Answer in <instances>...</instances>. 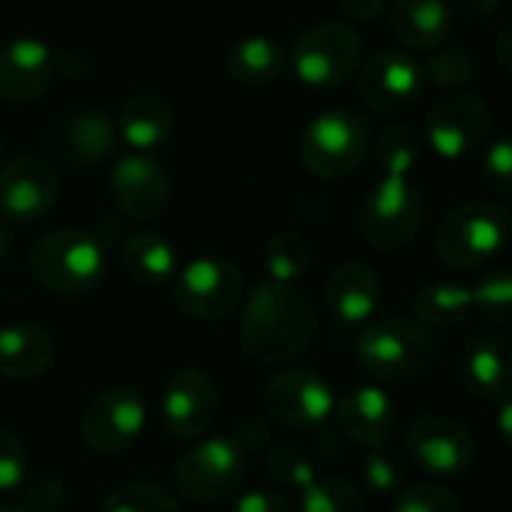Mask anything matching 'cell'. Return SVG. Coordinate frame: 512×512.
<instances>
[{
    "instance_id": "cell-1",
    "label": "cell",
    "mask_w": 512,
    "mask_h": 512,
    "mask_svg": "<svg viewBox=\"0 0 512 512\" xmlns=\"http://www.w3.org/2000/svg\"><path fill=\"white\" fill-rule=\"evenodd\" d=\"M315 303L306 291L294 282L264 279L252 288L243 321L240 339L249 357L258 363H291L312 345L315 336Z\"/></svg>"
},
{
    "instance_id": "cell-2",
    "label": "cell",
    "mask_w": 512,
    "mask_h": 512,
    "mask_svg": "<svg viewBox=\"0 0 512 512\" xmlns=\"http://www.w3.org/2000/svg\"><path fill=\"white\" fill-rule=\"evenodd\" d=\"M33 279L57 297H84L108 273L105 246L81 228H54L30 249Z\"/></svg>"
},
{
    "instance_id": "cell-3",
    "label": "cell",
    "mask_w": 512,
    "mask_h": 512,
    "mask_svg": "<svg viewBox=\"0 0 512 512\" xmlns=\"http://www.w3.org/2000/svg\"><path fill=\"white\" fill-rule=\"evenodd\" d=\"M360 369L378 384H408L435 360V339L414 318L390 315L363 327L354 342Z\"/></svg>"
},
{
    "instance_id": "cell-4",
    "label": "cell",
    "mask_w": 512,
    "mask_h": 512,
    "mask_svg": "<svg viewBox=\"0 0 512 512\" xmlns=\"http://www.w3.org/2000/svg\"><path fill=\"white\" fill-rule=\"evenodd\" d=\"M507 237V207L489 198H474L447 210L435 234V252L453 270H480L504 252Z\"/></svg>"
},
{
    "instance_id": "cell-5",
    "label": "cell",
    "mask_w": 512,
    "mask_h": 512,
    "mask_svg": "<svg viewBox=\"0 0 512 512\" xmlns=\"http://www.w3.org/2000/svg\"><path fill=\"white\" fill-rule=\"evenodd\" d=\"M372 147V129L363 114L333 108L318 114L300 135V159L309 174L321 180H342L354 174Z\"/></svg>"
},
{
    "instance_id": "cell-6",
    "label": "cell",
    "mask_w": 512,
    "mask_h": 512,
    "mask_svg": "<svg viewBox=\"0 0 512 512\" xmlns=\"http://www.w3.org/2000/svg\"><path fill=\"white\" fill-rule=\"evenodd\" d=\"M249 453L228 438H198L174 465L177 492L201 507H216L234 498L246 480Z\"/></svg>"
},
{
    "instance_id": "cell-7",
    "label": "cell",
    "mask_w": 512,
    "mask_h": 512,
    "mask_svg": "<svg viewBox=\"0 0 512 512\" xmlns=\"http://www.w3.org/2000/svg\"><path fill=\"white\" fill-rule=\"evenodd\" d=\"M423 216L426 201L417 183L408 177H381L360 207L357 231L369 249L396 252L417 237Z\"/></svg>"
},
{
    "instance_id": "cell-8",
    "label": "cell",
    "mask_w": 512,
    "mask_h": 512,
    "mask_svg": "<svg viewBox=\"0 0 512 512\" xmlns=\"http://www.w3.org/2000/svg\"><path fill=\"white\" fill-rule=\"evenodd\" d=\"M363 60V39L345 21H315L300 30L291 48V69L306 87L330 90L345 84Z\"/></svg>"
},
{
    "instance_id": "cell-9",
    "label": "cell",
    "mask_w": 512,
    "mask_h": 512,
    "mask_svg": "<svg viewBox=\"0 0 512 512\" xmlns=\"http://www.w3.org/2000/svg\"><path fill=\"white\" fill-rule=\"evenodd\" d=\"M171 297L186 318L213 324L231 318L240 309L246 282L234 261L204 255L177 270L171 279Z\"/></svg>"
},
{
    "instance_id": "cell-10",
    "label": "cell",
    "mask_w": 512,
    "mask_h": 512,
    "mask_svg": "<svg viewBox=\"0 0 512 512\" xmlns=\"http://www.w3.org/2000/svg\"><path fill=\"white\" fill-rule=\"evenodd\" d=\"M147 414V402L135 387H108L96 393L81 411V444L93 453L117 456L144 435Z\"/></svg>"
},
{
    "instance_id": "cell-11",
    "label": "cell",
    "mask_w": 512,
    "mask_h": 512,
    "mask_svg": "<svg viewBox=\"0 0 512 512\" xmlns=\"http://www.w3.org/2000/svg\"><path fill=\"white\" fill-rule=\"evenodd\" d=\"M336 393L312 369L288 366L267 378L264 384V411L276 426L294 432H312L333 417Z\"/></svg>"
},
{
    "instance_id": "cell-12",
    "label": "cell",
    "mask_w": 512,
    "mask_h": 512,
    "mask_svg": "<svg viewBox=\"0 0 512 512\" xmlns=\"http://www.w3.org/2000/svg\"><path fill=\"white\" fill-rule=\"evenodd\" d=\"M426 90V69L408 48L375 51L357 75L360 99L378 114H402L420 102Z\"/></svg>"
},
{
    "instance_id": "cell-13",
    "label": "cell",
    "mask_w": 512,
    "mask_h": 512,
    "mask_svg": "<svg viewBox=\"0 0 512 512\" xmlns=\"http://www.w3.org/2000/svg\"><path fill=\"white\" fill-rule=\"evenodd\" d=\"M492 138V108L465 90L438 99L426 117V141L441 159H465L483 150Z\"/></svg>"
},
{
    "instance_id": "cell-14",
    "label": "cell",
    "mask_w": 512,
    "mask_h": 512,
    "mask_svg": "<svg viewBox=\"0 0 512 512\" xmlns=\"http://www.w3.org/2000/svg\"><path fill=\"white\" fill-rule=\"evenodd\" d=\"M219 387L216 381L195 366L171 372L159 393V420L180 441L204 438L219 417Z\"/></svg>"
},
{
    "instance_id": "cell-15",
    "label": "cell",
    "mask_w": 512,
    "mask_h": 512,
    "mask_svg": "<svg viewBox=\"0 0 512 512\" xmlns=\"http://www.w3.org/2000/svg\"><path fill=\"white\" fill-rule=\"evenodd\" d=\"M411 462L432 477H459L471 468L477 441L474 432L450 414H426L405 432Z\"/></svg>"
},
{
    "instance_id": "cell-16",
    "label": "cell",
    "mask_w": 512,
    "mask_h": 512,
    "mask_svg": "<svg viewBox=\"0 0 512 512\" xmlns=\"http://www.w3.org/2000/svg\"><path fill=\"white\" fill-rule=\"evenodd\" d=\"M45 141L57 165L69 171L96 168L117 147V126L105 111L81 108V111L60 114L48 126Z\"/></svg>"
},
{
    "instance_id": "cell-17",
    "label": "cell",
    "mask_w": 512,
    "mask_h": 512,
    "mask_svg": "<svg viewBox=\"0 0 512 512\" xmlns=\"http://www.w3.org/2000/svg\"><path fill=\"white\" fill-rule=\"evenodd\" d=\"M108 195L123 216L135 222H153L171 204V180L153 156L132 153L111 168Z\"/></svg>"
},
{
    "instance_id": "cell-18",
    "label": "cell",
    "mask_w": 512,
    "mask_h": 512,
    "mask_svg": "<svg viewBox=\"0 0 512 512\" xmlns=\"http://www.w3.org/2000/svg\"><path fill=\"white\" fill-rule=\"evenodd\" d=\"M60 198V180L48 159L24 153L0 168V213L15 222H36Z\"/></svg>"
},
{
    "instance_id": "cell-19",
    "label": "cell",
    "mask_w": 512,
    "mask_h": 512,
    "mask_svg": "<svg viewBox=\"0 0 512 512\" xmlns=\"http://www.w3.org/2000/svg\"><path fill=\"white\" fill-rule=\"evenodd\" d=\"M54 78V51L33 36L0 48V99L12 105L36 102Z\"/></svg>"
},
{
    "instance_id": "cell-20",
    "label": "cell",
    "mask_w": 512,
    "mask_h": 512,
    "mask_svg": "<svg viewBox=\"0 0 512 512\" xmlns=\"http://www.w3.org/2000/svg\"><path fill=\"white\" fill-rule=\"evenodd\" d=\"M333 414L339 417L342 435L360 447L387 444L396 432V402L384 387L375 384H360L336 396Z\"/></svg>"
},
{
    "instance_id": "cell-21",
    "label": "cell",
    "mask_w": 512,
    "mask_h": 512,
    "mask_svg": "<svg viewBox=\"0 0 512 512\" xmlns=\"http://www.w3.org/2000/svg\"><path fill=\"white\" fill-rule=\"evenodd\" d=\"M324 300L330 315L345 327H360L372 321L381 300V279L375 267L363 261H345L327 276Z\"/></svg>"
},
{
    "instance_id": "cell-22",
    "label": "cell",
    "mask_w": 512,
    "mask_h": 512,
    "mask_svg": "<svg viewBox=\"0 0 512 512\" xmlns=\"http://www.w3.org/2000/svg\"><path fill=\"white\" fill-rule=\"evenodd\" d=\"M465 387L480 402H504L512 387V345L507 336H483L462 363Z\"/></svg>"
},
{
    "instance_id": "cell-23",
    "label": "cell",
    "mask_w": 512,
    "mask_h": 512,
    "mask_svg": "<svg viewBox=\"0 0 512 512\" xmlns=\"http://www.w3.org/2000/svg\"><path fill=\"white\" fill-rule=\"evenodd\" d=\"M57 345L48 330L39 324H9L0 327V375L9 381L42 378L54 363Z\"/></svg>"
},
{
    "instance_id": "cell-24",
    "label": "cell",
    "mask_w": 512,
    "mask_h": 512,
    "mask_svg": "<svg viewBox=\"0 0 512 512\" xmlns=\"http://www.w3.org/2000/svg\"><path fill=\"white\" fill-rule=\"evenodd\" d=\"M390 27L408 51H435L453 33L450 0H393Z\"/></svg>"
},
{
    "instance_id": "cell-25",
    "label": "cell",
    "mask_w": 512,
    "mask_h": 512,
    "mask_svg": "<svg viewBox=\"0 0 512 512\" xmlns=\"http://www.w3.org/2000/svg\"><path fill=\"white\" fill-rule=\"evenodd\" d=\"M114 126L117 138H123L135 153H150L171 141L174 111L159 93H135L123 102Z\"/></svg>"
},
{
    "instance_id": "cell-26",
    "label": "cell",
    "mask_w": 512,
    "mask_h": 512,
    "mask_svg": "<svg viewBox=\"0 0 512 512\" xmlns=\"http://www.w3.org/2000/svg\"><path fill=\"white\" fill-rule=\"evenodd\" d=\"M288 69V51L273 36H243L225 54V72L246 87H267Z\"/></svg>"
},
{
    "instance_id": "cell-27",
    "label": "cell",
    "mask_w": 512,
    "mask_h": 512,
    "mask_svg": "<svg viewBox=\"0 0 512 512\" xmlns=\"http://www.w3.org/2000/svg\"><path fill=\"white\" fill-rule=\"evenodd\" d=\"M123 267L132 282L144 288H162L177 276L180 255L165 234L135 231L123 240Z\"/></svg>"
},
{
    "instance_id": "cell-28",
    "label": "cell",
    "mask_w": 512,
    "mask_h": 512,
    "mask_svg": "<svg viewBox=\"0 0 512 512\" xmlns=\"http://www.w3.org/2000/svg\"><path fill=\"white\" fill-rule=\"evenodd\" d=\"M471 309V288L459 282H429L414 297V321L426 330H453Z\"/></svg>"
},
{
    "instance_id": "cell-29",
    "label": "cell",
    "mask_w": 512,
    "mask_h": 512,
    "mask_svg": "<svg viewBox=\"0 0 512 512\" xmlns=\"http://www.w3.org/2000/svg\"><path fill=\"white\" fill-rule=\"evenodd\" d=\"M300 512H366L360 489L336 474H312L300 489Z\"/></svg>"
},
{
    "instance_id": "cell-30",
    "label": "cell",
    "mask_w": 512,
    "mask_h": 512,
    "mask_svg": "<svg viewBox=\"0 0 512 512\" xmlns=\"http://www.w3.org/2000/svg\"><path fill=\"white\" fill-rule=\"evenodd\" d=\"M423 159L420 132L408 123H390L375 141V162L384 177H408Z\"/></svg>"
},
{
    "instance_id": "cell-31",
    "label": "cell",
    "mask_w": 512,
    "mask_h": 512,
    "mask_svg": "<svg viewBox=\"0 0 512 512\" xmlns=\"http://www.w3.org/2000/svg\"><path fill=\"white\" fill-rule=\"evenodd\" d=\"M267 276L276 282H294L306 276L312 267V246L300 231H276L264 246Z\"/></svg>"
},
{
    "instance_id": "cell-32",
    "label": "cell",
    "mask_w": 512,
    "mask_h": 512,
    "mask_svg": "<svg viewBox=\"0 0 512 512\" xmlns=\"http://www.w3.org/2000/svg\"><path fill=\"white\" fill-rule=\"evenodd\" d=\"M102 512H180V501L159 483L132 480L105 498Z\"/></svg>"
},
{
    "instance_id": "cell-33",
    "label": "cell",
    "mask_w": 512,
    "mask_h": 512,
    "mask_svg": "<svg viewBox=\"0 0 512 512\" xmlns=\"http://www.w3.org/2000/svg\"><path fill=\"white\" fill-rule=\"evenodd\" d=\"M426 69V81L444 87V90H465L474 78H477V63L474 57L459 48V45H438L435 54L429 57V63L423 66Z\"/></svg>"
},
{
    "instance_id": "cell-34",
    "label": "cell",
    "mask_w": 512,
    "mask_h": 512,
    "mask_svg": "<svg viewBox=\"0 0 512 512\" xmlns=\"http://www.w3.org/2000/svg\"><path fill=\"white\" fill-rule=\"evenodd\" d=\"M369 453L363 456L360 462V477L363 483L375 492V495H393L405 486V477H408V468H405V459L390 450L387 444H378V447H366Z\"/></svg>"
},
{
    "instance_id": "cell-35",
    "label": "cell",
    "mask_w": 512,
    "mask_h": 512,
    "mask_svg": "<svg viewBox=\"0 0 512 512\" xmlns=\"http://www.w3.org/2000/svg\"><path fill=\"white\" fill-rule=\"evenodd\" d=\"M471 306L498 327H507L512 318V279L510 270H492L477 288H471Z\"/></svg>"
},
{
    "instance_id": "cell-36",
    "label": "cell",
    "mask_w": 512,
    "mask_h": 512,
    "mask_svg": "<svg viewBox=\"0 0 512 512\" xmlns=\"http://www.w3.org/2000/svg\"><path fill=\"white\" fill-rule=\"evenodd\" d=\"M267 474L282 486V489H300L312 474H315V465L312 459L291 441H282L276 444L270 453H267Z\"/></svg>"
},
{
    "instance_id": "cell-37",
    "label": "cell",
    "mask_w": 512,
    "mask_h": 512,
    "mask_svg": "<svg viewBox=\"0 0 512 512\" xmlns=\"http://www.w3.org/2000/svg\"><path fill=\"white\" fill-rule=\"evenodd\" d=\"M390 512H462V504L441 483H417L405 492H396Z\"/></svg>"
},
{
    "instance_id": "cell-38",
    "label": "cell",
    "mask_w": 512,
    "mask_h": 512,
    "mask_svg": "<svg viewBox=\"0 0 512 512\" xmlns=\"http://www.w3.org/2000/svg\"><path fill=\"white\" fill-rule=\"evenodd\" d=\"M30 480V450L24 441L0 429V495L18 492Z\"/></svg>"
},
{
    "instance_id": "cell-39",
    "label": "cell",
    "mask_w": 512,
    "mask_h": 512,
    "mask_svg": "<svg viewBox=\"0 0 512 512\" xmlns=\"http://www.w3.org/2000/svg\"><path fill=\"white\" fill-rule=\"evenodd\" d=\"M21 512H60L66 504V489L51 477H30L21 489Z\"/></svg>"
},
{
    "instance_id": "cell-40",
    "label": "cell",
    "mask_w": 512,
    "mask_h": 512,
    "mask_svg": "<svg viewBox=\"0 0 512 512\" xmlns=\"http://www.w3.org/2000/svg\"><path fill=\"white\" fill-rule=\"evenodd\" d=\"M483 177L489 180V186L501 198L512 195V147L507 138H495L492 144H486V150H483Z\"/></svg>"
},
{
    "instance_id": "cell-41",
    "label": "cell",
    "mask_w": 512,
    "mask_h": 512,
    "mask_svg": "<svg viewBox=\"0 0 512 512\" xmlns=\"http://www.w3.org/2000/svg\"><path fill=\"white\" fill-rule=\"evenodd\" d=\"M231 512H291V504L282 492L273 489H252L237 498Z\"/></svg>"
},
{
    "instance_id": "cell-42",
    "label": "cell",
    "mask_w": 512,
    "mask_h": 512,
    "mask_svg": "<svg viewBox=\"0 0 512 512\" xmlns=\"http://www.w3.org/2000/svg\"><path fill=\"white\" fill-rule=\"evenodd\" d=\"M267 432H270V426H267L264 417H243V420L237 423V429L231 432V438H234L246 453H255V450L267 441Z\"/></svg>"
},
{
    "instance_id": "cell-43",
    "label": "cell",
    "mask_w": 512,
    "mask_h": 512,
    "mask_svg": "<svg viewBox=\"0 0 512 512\" xmlns=\"http://www.w3.org/2000/svg\"><path fill=\"white\" fill-rule=\"evenodd\" d=\"M57 72L63 78H87L93 72V60L78 48H63L60 54H54V75Z\"/></svg>"
},
{
    "instance_id": "cell-44",
    "label": "cell",
    "mask_w": 512,
    "mask_h": 512,
    "mask_svg": "<svg viewBox=\"0 0 512 512\" xmlns=\"http://www.w3.org/2000/svg\"><path fill=\"white\" fill-rule=\"evenodd\" d=\"M312 432L318 435V438H315V453H318L324 462H342V459H345V444H342L339 432H330L327 423L318 426V429H312Z\"/></svg>"
},
{
    "instance_id": "cell-45",
    "label": "cell",
    "mask_w": 512,
    "mask_h": 512,
    "mask_svg": "<svg viewBox=\"0 0 512 512\" xmlns=\"http://www.w3.org/2000/svg\"><path fill=\"white\" fill-rule=\"evenodd\" d=\"M336 3H339V9H342L351 21L366 24V21H375V18L387 9L390 0H336Z\"/></svg>"
},
{
    "instance_id": "cell-46",
    "label": "cell",
    "mask_w": 512,
    "mask_h": 512,
    "mask_svg": "<svg viewBox=\"0 0 512 512\" xmlns=\"http://www.w3.org/2000/svg\"><path fill=\"white\" fill-rule=\"evenodd\" d=\"M462 9H468L471 15H480V18H486V15H495L498 12V6H501V0H456Z\"/></svg>"
},
{
    "instance_id": "cell-47",
    "label": "cell",
    "mask_w": 512,
    "mask_h": 512,
    "mask_svg": "<svg viewBox=\"0 0 512 512\" xmlns=\"http://www.w3.org/2000/svg\"><path fill=\"white\" fill-rule=\"evenodd\" d=\"M9 252H12V231L6 222H0V264L9 258Z\"/></svg>"
},
{
    "instance_id": "cell-48",
    "label": "cell",
    "mask_w": 512,
    "mask_h": 512,
    "mask_svg": "<svg viewBox=\"0 0 512 512\" xmlns=\"http://www.w3.org/2000/svg\"><path fill=\"white\" fill-rule=\"evenodd\" d=\"M0 512H21L18 507H9V504H0Z\"/></svg>"
},
{
    "instance_id": "cell-49",
    "label": "cell",
    "mask_w": 512,
    "mask_h": 512,
    "mask_svg": "<svg viewBox=\"0 0 512 512\" xmlns=\"http://www.w3.org/2000/svg\"><path fill=\"white\" fill-rule=\"evenodd\" d=\"M0 150H3V135H0Z\"/></svg>"
}]
</instances>
